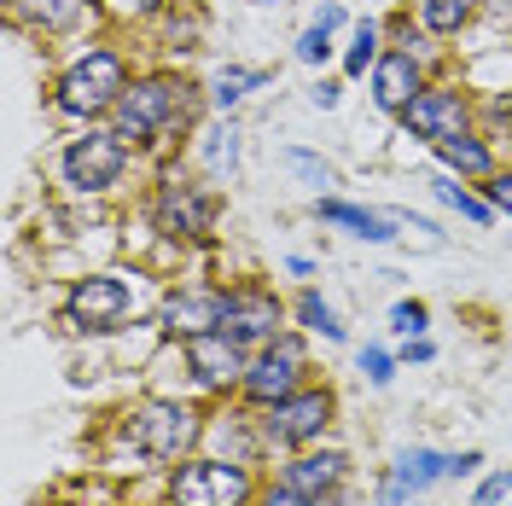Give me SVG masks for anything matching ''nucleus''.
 I'll list each match as a JSON object with an SVG mask.
<instances>
[{"mask_svg": "<svg viewBox=\"0 0 512 506\" xmlns=\"http://www.w3.org/2000/svg\"><path fill=\"white\" fill-rule=\"evenodd\" d=\"M128 94V70L111 47H88L82 59L64 70L59 82V111L70 117H99V111H117V99Z\"/></svg>", "mask_w": 512, "mask_h": 506, "instance_id": "1", "label": "nucleus"}, {"mask_svg": "<svg viewBox=\"0 0 512 506\" xmlns=\"http://www.w3.org/2000/svg\"><path fill=\"white\" fill-rule=\"evenodd\" d=\"M251 472L239 460H187L169 477L175 506H251Z\"/></svg>", "mask_w": 512, "mask_h": 506, "instance_id": "2", "label": "nucleus"}, {"mask_svg": "<svg viewBox=\"0 0 512 506\" xmlns=\"http://www.w3.org/2000/svg\"><path fill=\"white\" fill-rule=\"evenodd\" d=\"M187 88L175 82V76H146V82H134L123 99H117V128L111 134H123V140H152V134H163V128L181 117V105H187Z\"/></svg>", "mask_w": 512, "mask_h": 506, "instance_id": "3", "label": "nucleus"}, {"mask_svg": "<svg viewBox=\"0 0 512 506\" xmlns=\"http://www.w3.org/2000/svg\"><path fill=\"white\" fill-rule=\"evenodd\" d=\"M332 390H291L286 402H274L268 408V419H262V443H274V448H309L320 443V431L332 425Z\"/></svg>", "mask_w": 512, "mask_h": 506, "instance_id": "4", "label": "nucleus"}, {"mask_svg": "<svg viewBox=\"0 0 512 506\" xmlns=\"http://www.w3.org/2000/svg\"><path fill=\"white\" fill-rule=\"evenodd\" d=\"M303 373H309V355H303V338H274V344H262L251 367H245V396H251L256 408H274V402H286L291 390H303Z\"/></svg>", "mask_w": 512, "mask_h": 506, "instance_id": "5", "label": "nucleus"}, {"mask_svg": "<svg viewBox=\"0 0 512 506\" xmlns=\"http://www.w3.org/2000/svg\"><path fill=\"white\" fill-rule=\"evenodd\" d=\"M198 408L187 402H146L134 413V443L146 448L152 460H181L192 443H198Z\"/></svg>", "mask_w": 512, "mask_h": 506, "instance_id": "6", "label": "nucleus"}, {"mask_svg": "<svg viewBox=\"0 0 512 506\" xmlns=\"http://www.w3.org/2000/svg\"><path fill=\"white\" fill-rule=\"evenodd\" d=\"M123 169H128L123 134H82V140H70V152H64V181H70L76 192L117 187Z\"/></svg>", "mask_w": 512, "mask_h": 506, "instance_id": "7", "label": "nucleus"}, {"mask_svg": "<svg viewBox=\"0 0 512 506\" xmlns=\"http://www.w3.org/2000/svg\"><path fill=\"white\" fill-rule=\"evenodd\" d=\"M402 123H408V134H419V140L448 146V140H460V134H466L472 111H466V99L454 94V88H425V94L402 111Z\"/></svg>", "mask_w": 512, "mask_h": 506, "instance_id": "8", "label": "nucleus"}, {"mask_svg": "<svg viewBox=\"0 0 512 506\" xmlns=\"http://www.w3.org/2000/svg\"><path fill=\"white\" fill-rule=\"evenodd\" d=\"M280 303H274V291H262V285H239V291H227V309H222V332L227 338H239V344H274L280 332Z\"/></svg>", "mask_w": 512, "mask_h": 506, "instance_id": "9", "label": "nucleus"}, {"mask_svg": "<svg viewBox=\"0 0 512 506\" xmlns=\"http://www.w3.org/2000/svg\"><path fill=\"white\" fill-rule=\"evenodd\" d=\"M187 361L192 373H198V384H216V390H227V384H245V344L239 338H227V332H198V338H187Z\"/></svg>", "mask_w": 512, "mask_h": 506, "instance_id": "10", "label": "nucleus"}, {"mask_svg": "<svg viewBox=\"0 0 512 506\" xmlns=\"http://www.w3.org/2000/svg\"><path fill=\"white\" fill-rule=\"evenodd\" d=\"M123 315H128V285L111 280V274H94V280H82L70 291V320L82 332H111Z\"/></svg>", "mask_w": 512, "mask_h": 506, "instance_id": "11", "label": "nucleus"}, {"mask_svg": "<svg viewBox=\"0 0 512 506\" xmlns=\"http://www.w3.org/2000/svg\"><path fill=\"white\" fill-rule=\"evenodd\" d=\"M216 222V198L198 187H181V181H169L158 192V227L163 233H175V239H198V233H210Z\"/></svg>", "mask_w": 512, "mask_h": 506, "instance_id": "12", "label": "nucleus"}, {"mask_svg": "<svg viewBox=\"0 0 512 506\" xmlns=\"http://www.w3.org/2000/svg\"><path fill=\"white\" fill-rule=\"evenodd\" d=\"M227 291H169L163 297V326L175 338H198V332H222Z\"/></svg>", "mask_w": 512, "mask_h": 506, "instance_id": "13", "label": "nucleus"}, {"mask_svg": "<svg viewBox=\"0 0 512 506\" xmlns=\"http://www.w3.org/2000/svg\"><path fill=\"white\" fill-rule=\"evenodd\" d=\"M472 466H483L478 448H466V454H437V448H408L402 460H396V477L408 483V489H425V483H437V477H466Z\"/></svg>", "mask_w": 512, "mask_h": 506, "instance_id": "14", "label": "nucleus"}, {"mask_svg": "<svg viewBox=\"0 0 512 506\" xmlns=\"http://www.w3.org/2000/svg\"><path fill=\"white\" fill-rule=\"evenodd\" d=\"M419 94H425V88H419L414 53H384V59L373 64V99H379L384 111H408Z\"/></svg>", "mask_w": 512, "mask_h": 506, "instance_id": "15", "label": "nucleus"}, {"mask_svg": "<svg viewBox=\"0 0 512 506\" xmlns=\"http://www.w3.org/2000/svg\"><path fill=\"white\" fill-rule=\"evenodd\" d=\"M344 466H350V460H344V454H332V448H320V454H297V460L286 466V483L320 501V495H332V489L344 483Z\"/></svg>", "mask_w": 512, "mask_h": 506, "instance_id": "16", "label": "nucleus"}, {"mask_svg": "<svg viewBox=\"0 0 512 506\" xmlns=\"http://www.w3.org/2000/svg\"><path fill=\"white\" fill-rule=\"evenodd\" d=\"M320 216L338 227H350L355 239H367V245H384V239H396V222L379 216V210H361V204H338V198H326L320 204Z\"/></svg>", "mask_w": 512, "mask_h": 506, "instance_id": "17", "label": "nucleus"}, {"mask_svg": "<svg viewBox=\"0 0 512 506\" xmlns=\"http://www.w3.org/2000/svg\"><path fill=\"white\" fill-rule=\"evenodd\" d=\"M12 12H18V18H30L35 30H70V24L88 12V0H18Z\"/></svg>", "mask_w": 512, "mask_h": 506, "instance_id": "18", "label": "nucleus"}, {"mask_svg": "<svg viewBox=\"0 0 512 506\" xmlns=\"http://www.w3.org/2000/svg\"><path fill=\"white\" fill-rule=\"evenodd\" d=\"M472 12H478V0H419V24L431 35H454Z\"/></svg>", "mask_w": 512, "mask_h": 506, "instance_id": "19", "label": "nucleus"}, {"mask_svg": "<svg viewBox=\"0 0 512 506\" xmlns=\"http://www.w3.org/2000/svg\"><path fill=\"white\" fill-rule=\"evenodd\" d=\"M437 152H443V163H448V169H460V175H489V169H495L489 146L466 140V134H460V140H448V146H437Z\"/></svg>", "mask_w": 512, "mask_h": 506, "instance_id": "20", "label": "nucleus"}, {"mask_svg": "<svg viewBox=\"0 0 512 506\" xmlns=\"http://www.w3.org/2000/svg\"><path fill=\"white\" fill-rule=\"evenodd\" d=\"M198 158H204V169H216V175L233 169V163H239V134H233V123L210 128V134H204V146H198Z\"/></svg>", "mask_w": 512, "mask_h": 506, "instance_id": "21", "label": "nucleus"}, {"mask_svg": "<svg viewBox=\"0 0 512 506\" xmlns=\"http://www.w3.org/2000/svg\"><path fill=\"white\" fill-rule=\"evenodd\" d=\"M379 64V24H355V41H350V53H344V70L350 76H367Z\"/></svg>", "mask_w": 512, "mask_h": 506, "instance_id": "22", "label": "nucleus"}, {"mask_svg": "<svg viewBox=\"0 0 512 506\" xmlns=\"http://www.w3.org/2000/svg\"><path fill=\"white\" fill-rule=\"evenodd\" d=\"M297 315H303V326H309V332H320V338H332V344L344 338V326H338V315H332V309L320 303L315 291H303V297H297Z\"/></svg>", "mask_w": 512, "mask_h": 506, "instance_id": "23", "label": "nucleus"}, {"mask_svg": "<svg viewBox=\"0 0 512 506\" xmlns=\"http://www.w3.org/2000/svg\"><path fill=\"white\" fill-rule=\"evenodd\" d=\"M251 88H262V70H222L216 76V105L227 111V105H239Z\"/></svg>", "mask_w": 512, "mask_h": 506, "instance_id": "24", "label": "nucleus"}, {"mask_svg": "<svg viewBox=\"0 0 512 506\" xmlns=\"http://www.w3.org/2000/svg\"><path fill=\"white\" fill-rule=\"evenodd\" d=\"M437 198H443L448 210H460V216H472V222H489V204L472 198L466 187H454V181H437Z\"/></svg>", "mask_w": 512, "mask_h": 506, "instance_id": "25", "label": "nucleus"}, {"mask_svg": "<svg viewBox=\"0 0 512 506\" xmlns=\"http://www.w3.org/2000/svg\"><path fill=\"white\" fill-rule=\"evenodd\" d=\"M297 59L303 64H326L332 59V30H326V24H309L303 41H297Z\"/></svg>", "mask_w": 512, "mask_h": 506, "instance_id": "26", "label": "nucleus"}, {"mask_svg": "<svg viewBox=\"0 0 512 506\" xmlns=\"http://www.w3.org/2000/svg\"><path fill=\"white\" fill-rule=\"evenodd\" d=\"M472 506H512V472H489L478 483V495H472Z\"/></svg>", "mask_w": 512, "mask_h": 506, "instance_id": "27", "label": "nucleus"}, {"mask_svg": "<svg viewBox=\"0 0 512 506\" xmlns=\"http://www.w3.org/2000/svg\"><path fill=\"white\" fill-rule=\"evenodd\" d=\"M390 326H396L402 338H419V332H425V303H396V309H390Z\"/></svg>", "mask_w": 512, "mask_h": 506, "instance_id": "28", "label": "nucleus"}, {"mask_svg": "<svg viewBox=\"0 0 512 506\" xmlns=\"http://www.w3.org/2000/svg\"><path fill=\"white\" fill-rule=\"evenodd\" d=\"M286 163L297 169V175H303V181H315V187H332V169H326V163H315L309 152H297V146H291V152H286Z\"/></svg>", "mask_w": 512, "mask_h": 506, "instance_id": "29", "label": "nucleus"}, {"mask_svg": "<svg viewBox=\"0 0 512 506\" xmlns=\"http://www.w3.org/2000/svg\"><path fill=\"white\" fill-rule=\"evenodd\" d=\"M361 373L373 384H390V355L384 349H361Z\"/></svg>", "mask_w": 512, "mask_h": 506, "instance_id": "30", "label": "nucleus"}, {"mask_svg": "<svg viewBox=\"0 0 512 506\" xmlns=\"http://www.w3.org/2000/svg\"><path fill=\"white\" fill-rule=\"evenodd\" d=\"M262 506H315V495H303V489L280 483V489H268V495H262Z\"/></svg>", "mask_w": 512, "mask_h": 506, "instance_id": "31", "label": "nucleus"}, {"mask_svg": "<svg viewBox=\"0 0 512 506\" xmlns=\"http://www.w3.org/2000/svg\"><path fill=\"white\" fill-rule=\"evenodd\" d=\"M489 204L512 210V175H495V181H489Z\"/></svg>", "mask_w": 512, "mask_h": 506, "instance_id": "32", "label": "nucleus"}, {"mask_svg": "<svg viewBox=\"0 0 512 506\" xmlns=\"http://www.w3.org/2000/svg\"><path fill=\"white\" fill-rule=\"evenodd\" d=\"M309 99H315L320 111H332V105H338V88H332V82H320V88H315Z\"/></svg>", "mask_w": 512, "mask_h": 506, "instance_id": "33", "label": "nucleus"}, {"mask_svg": "<svg viewBox=\"0 0 512 506\" xmlns=\"http://www.w3.org/2000/svg\"><path fill=\"white\" fill-rule=\"evenodd\" d=\"M431 355H437V349L425 344V338H408V361H431Z\"/></svg>", "mask_w": 512, "mask_h": 506, "instance_id": "34", "label": "nucleus"}, {"mask_svg": "<svg viewBox=\"0 0 512 506\" xmlns=\"http://www.w3.org/2000/svg\"><path fill=\"white\" fill-rule=\"evenodd\" d=\"M315 506H350V501H344V495H320Z\"/></svg>", "mask_w": 512, "mask_h": 506, "instance_id": "35", "label": "nucleus"}]
</instances>
